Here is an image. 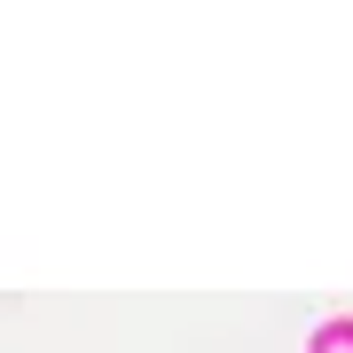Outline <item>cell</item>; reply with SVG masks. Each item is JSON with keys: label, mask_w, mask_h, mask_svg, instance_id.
<instances>
[{"label": "cell", "mask_w": 353, "mask_h": 353, "mask_svg": "<svg viewBox=\"0 0 353 353\" xmlns=\"http://www.w3.org/2000/svg\"><path fill=\"white\" fill-rule=\"evenodd\" d=\"M314 353H353V322H330L322 338H314Z\"/></svg>", "instance_id": "cell-1"}]
</instances>
